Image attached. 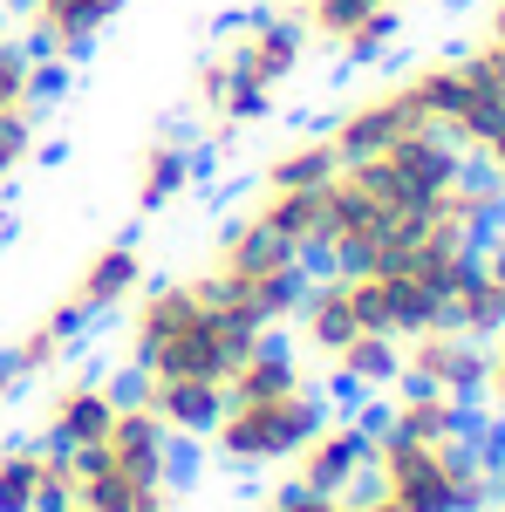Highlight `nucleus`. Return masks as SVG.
I'll return each instance as SVG.
<instances>
[{
	"label": "nucleus",
	"mask_w": 505,
	"mask_h": 512,
	"mask_svg": "<svg viewBox=\"0 0 505 512\" xmlns=\"http://www.w3.org/2000/svg\"><path fill=\"white\" fill-rule=\"evenodd\" d=\"M260 335V321L233 308L205 274L185 280H151L130 294V315H123V349L137 376H198V383H226L233 362Z\"/></svg>",
	"instance_id": "obj_1"
},
{
	"label": "nucleus",
	"mask_w": 505,
	"mask_h": 512,
	"mask_svg": "<svg viewBox=\"0 0 505 512\" xmlns=\"http://www.w3.org/2000/svg\"><path fill=\"white\" fill-rule=\"evenodd\" d=\"M369 478L410 512H478V506H492L485 451L465 444V437H451V444H417V437L376 431L369 437Z\"/></svg>",
	"instance_id": "obj_2"
},
{
	"label": "nucleus",
	"mask_w": 505,
	"mask_h": 512,
	"mask_svg": "<svg viewBox=\"0 0 505 512\" xmlns=\"http://www.w3.org/2000/svg\"><path fill=\"white\" fill-rule=\"evenodd\" d=\"M205 280L246 308V315L260 321V328H280V321H294L301 308V294H308V253H294L280 233H267L253 212H239L226 233L212 239V260H205Z\"/></svg>",
	"instance_id": "obj_3"
},
{
	"label": "nucleus",
	"mask_w": 505,
	"mask_h": 512,
	"mask_svg": "<svg viewBox=\"0 0 505 512\" xmlns=\"http://www.w3.org/2000/svg\"><path fill=\"white\" fill-rule=\"evenodd\" d=\"M226 96H219V110L205 117L212 137H233L246 123H260L273 110V89L301 69V55H308V35H301V21L287 14V7H267V14H246L226 28Z\"/></svg>",
	"instance_id": "obj_4"
},
{
	"label": "nucleus",
	"mask_w": 505,
	"mask_h": 512,
	"mask_svg": "<svg viewBox=\"0 0 505 512\" xmlns=\"http://www.w3.org/2000/svg\"><path fill=\"white\" fill-rule=\"evenodd\" d=\"M328 417V396L314 383H294V390L273 396H226L219 424L205 431V451L233 472H267V465H287Z\"/></svg>",
	"instance_id": "obj_5"
},
{
	"label": "nucleus",
	"mask_w": 505,
	"mask_h": 512,
	"mask_svg": "<svg viewBox=\"0 0 505 512\" xmlns=\"http://www.w3.org/2000/svg\"><path fill=\"white\" fill-rule=\"evenodd\" d=\"M287 14L301 21V35L335 48L342 62H383L403 28L396 0H287Z\"/></svg>",
	"instance_id": "obj_6"
},
{
	"label": "nucleus",
	"mask_w": 505,
	"mask_h": 512,
	"mask_svg": "<svg viewBox=\"0 0 505 512\" xmlns=\"http://www.w3.org/2000/svg\"><path fill=\"white\" fill-rule=\"evenodd\" d=\"M396 383H424V390L478 403V390H485V342H471L451 321H430L417 335H403V376Z\"/></svg>",
	"instance_id": "obj_7"
},
{
	"label": "nucleus",
	"mask_w": 505,
	"mask_h": 512,
	"mask_svg": "<svg viewBox=\"0 0 505 512\" xmlns=\"http://www.w3.org/2000/svg\"><path fill=\"white\" fill-rule=\"evenodd\" d=\"M410 130H430L424 110H417V96H410V82L396 76L383 89H369V96H355L342 117L328 123V144L342 151V158H369V151H383L396 137H410Z\"/></svg>",
	"instance_id": "obj_8"
},
{
	"label": "nucleus",
	"mask_w": 505,
	"mask_h": 512,
	"mask_svg": "<svg viewBox=\"0 0 505 512\" xmlns=\"http://www.w3.org/2000/svg\"><path fill=\"white\" fill-rule=\"evenodd\" d=\"M123 7H130V0H21V41H28L35 55L76 62Z\"/></svg>",
	"instance_id": "obj_9"
},
{
	"label": "nucleus",
	"mask_w": 505,
	"mask_h": 512,
	"mask_svg": "<svg viewBox=\"0 0 505 512\" xmlns=\"http://www.w3.org/2000/svg\"><path fill=\"white\" fill-rule=\"evenodd\" d=\"M369 472V431L349 417H321V431L287 458V478L308 485V492H349L355 478Z\"/></svg>",
	"instance_id": "obj_10"
},
{
	"label": "nucleus",
	"mask_w": 505,
	"mask_h": 512,
	"mask_svg": "<svg viewBox=\"0 0 505 512\" xmlns=\"http://www.w3.org/2000/svg\"><path fill=\"white\" fill-rule=\"evenodd\" d=\"M123 396L103 383V376H62L48 403H41V444H55V451H89L96 437L110 431V417H117Z\"/></svg>",
	"instance_id": "obj_11"
},
{
	"label": "nucleus",
	"mask_w": 505,
	"mask_h": 512,
	"mask_svg": "<svg viewBox=\"0 0 505 512\" xmlns=\"http://www.w3.org/2000/svg\"><path fill=\"white\" fill-rule=\"evenodd\" d=\"M144 287V253L130 246V239H110V246H96L89 260H82L76 287H69V315L76 321H96V315H117V308H130V294Z\"/></svg>",
	"instance_id": "obj_12"
},
{
	"label": "nucleus",
	"mask_w": 505,
	"mask_h": 512,
	"mask_svg": "<svg viewBox=\"0 0 505 512\" xmlns=\"http://www.w3.org/2000/svg\"><path fill=\"white\" fill-rule=\"evenodd\" d=\"M137 403L151 410L171 437H205L226 410V383H198V376H137Z\"/></svg>",
	"instance_id": "obj_13"
},
{
	"label": "nucleus",
	"mask_w": 505,
	"mask_h": 512,
	"mask_svg": "<svg viewBox=\"0 0 505 512\" xmlns=\"http://www.w3.org/2000/svg\"><path fill=\"white\" fill-rule=\"evenodd\" d=\"M294 335H301V349L321 355V362L342 349V342L362 335V321H355V308H349V287H342L335 267L308 280V294H301V308H294Z\"/></svg>",
	"instance_id": "obj_14"
},
{
	"label": "nucleus",
	"mask_w": 505,
	"mask_h": 512,
	"mask_svg": "<svg viewBox=\"0 0 505 512\" xmlns=\"http://www.w3.org/2000/svg\"><path fill=\"white\" fill-rule=\"evenodd\" d=\"M396 376H403V342L396 335H355L342 349L328 355V383L335 396H389L396 390Z\"/></svg>",
	"instance_id": "obj_15"
},
{
	"label": "nucleus",
	"mask_w": 505,
	"mask_h": 512,
	"mask_svg": "<svg viewBox=\"0 0 505 512\" xmlns=\"http://www.w3.org/2000/svg\"><path fill=\"white\" fill-rule=\"evenodd\" d=\"M198 178V151L185 137H151L144 151H137V178H130V198H137V212H164L171 198H185Z\"/></svg>",
	"instance_id": "obj_16"
},
{
	"label": "nucleus",
	"mask_w": 505,
	"mask_h": 512,
	"mask_svg": "<svg viewBox=\"0 0 505 512\" xmlns=\"http://www.w3.org/2000/svg\"><path fill=\"white\" fill-rule=\"evenodd\" d=\"M342 171V151L328 144V130L321 137H294V144H280L267 158V171H260V185L267 192H314V185H328Z\"/></svg>",
	"instance_id": "obj_17"
},
{
	"label": "nucleus",
	"mask_w": 505,
	"mask_h": 512,
	"mask_svg": "<svg viewBox=\"0 0 505 512\" xmlns=\"http://www.w3.org/2000/svg\"><path fill=\"white\" fill-rule=\"evenodd\" d=\"M246 212H253L267 233H280L294 253L314 260V246H321V185H314V192H267V185H260V198H253Z\"/></svg>",
	"instance_id": "obj_18"
},
{
	"label": "nucleus",
	"mask_w": 505,
	"mask_h": 512,
	"mask_svg": "<svg viewBox=\"0 0 505 512\" xmlns=\"http://www.w3.org/2000/svg\"><path fill=\"white\" fill-rule=\"evenodd\" d=\"M76 335H82V321L69 315V308H48L35 328H21V335H14V349H7L14 376H21V383H28V376H55V369H62V355L76 349Z\"/></svg>",
	"instance_id": "obj_19"
},
{
	"label": "nucleus",
	"mask_w": 505,
	"mask_h": 512,
	"mask_svg": "<svg viewBox=\"0 0 505 512\" xmlns=\"http://www.w3.org/2000/svg\"><path fill=\"white\" fill-rule=\"evenodd\" d=\"M294 383H308L301 355L287 349V342H273V335H260V342H253V349L233 362L226 396H273V390H294Z\"/></svg>",
	"instance_id": "obj_20"
},
{
	"label": "nucleus",
	"mask_w": 505,
	"mask_h": 512,
	"mask_svg": "<svg viewBox=\"0 0 505 512\" xmlns=\"http://www.w3.org/2000/svg\"><path fill=\"white\" fill-rule=\"evenodd\" d=\"M444 321H451V328H465L471 342H492V335L505 328V287L478 267V274H471L465 287L444 301Z\"/></svg>",
	"instance_id": "obj_21"
},
{
	"label": "nucleus",
	"mask_w": 505,
	"mask_h": 512,
	"mask_svg": "<svg viewBox=\"0 0 505 512\" xmlns=\"http://www.w3.org/2000/svg\"><path fill=\"white\" fill-rule=\"evenodd\" d=\"M0 512H41V444H0Z\"/></svg>",
	"instance_id": "obj_22"
},
{
	"label": "nucleus",
	"mask_w": 505,
	"mask_h": 512,
	"mask_svg": "<svg viewBox=\"0 0 505 512\" xmlns=\"http://www.w3.org/2000/svg\"><path fill=\"white\" fill-rule=\"evenodd\" d=\"M14 110H41V89H35V48L14 35H0V117Z\"/></svg>",
	"instance_id": "obj_23"
},
{
	"label": "nucleus",
	"mask_w": 505,
	"mask_h": 512,
	"mask_svg": "<svg viewBox=\"0 0 505 512\" xmlns=\"http://www.w3.org/2000/svg\"><path fill=\"white\" fill-rule=\"evenodd\" d=\"M253 512H342V492H308V485H273V492H260V506Z\"/></svg>",
	"instance_id": "obj_24"
},
{
	"label": "nucleus",
	"mask_w": 505,
	"mask_h": 512,
	"mask_svg": "<svg viewBox=\"0 0 505 512\" xmlns=\"http://www.w3.org/2000/svg\"><path fill=\"white\" fill-rule=\"evenodd\" d=\"M478 403H485L492 424H505V328L485 342V390H478Z\"/></svg>",
	"instance_id": "obj_25"
},
{
	"label": "nucleus",
	"mask_w": 505,
	"mask_h": 512,
	"mask_svg": "<svg viewBox=\"0 0 505 512\" xmlns=\"http://www.w3.org/2000/svg\"><path fill=\"white\" fill-rule=\"evenodd\" d=\"M342 512H410V506H396V499H389L383 485H376V478L362 472V478L349 485V492H342Z\"/></svg>",
	"instance_id": "obj_26"
},
{
	"label": "nucleus",
	"mask_w": 505,
	"mask_h": 512,
	"mask_svg": "<svg viewBox=\"0 0 505 512\" xmlns=\"http://www.w3.org/2000/svg\"><path fill=\"white\" fill-rule=\"evenodd\" d=\"M471 62H478V69H485V76H492V82L505 89V41H499V35H485V41H478V48H471Z\"/></svg>",
	"instance_id": "obj_27"
},
{
	"label": "nucleus",
	"mask_w": 505,
	"mask_h": 512,
	"mask_svg": "<svg viewBox=\"0 0 505 512\" xmlns=\"http://www.w3.org/2000/svg\"><path fill=\"white\" fill-rule=\"evenodd\" d=\"M14 390H21V376H14V362L0 355V417H7V403H14Z\"/></svg>",
	"instance_id": "obj_28"
},
{
	"label": "nucleus",
	"mask_w": 505,
	"mask_h": 512,
	"mask_svg": "<svg viewBox=\"0 0 505 512\" xmlns=\"http://www.w3.org/2000/svg\"><path fill=\"white\" fill-rule=\"evenodd\" d=\"M485 35H499V41H505V0H492V14H485Z\"/></svg>",
	"instance_id": "obj_29"
},
{
	"label": "nucleus",
	"mask_w": 505,
	"mask_h": 512,
	"mask_svg": "<svg viewBox=\"0 0 505 512\" xmlns=\"http://www.w3.org/2000/svg\"><path fill=\"white\" fill-rule=\"evenodd\" d=\"M48 512H89V506H82V499H62V506H48Z\"/></svg>",
	"instance_id": "obj_30"
},
{
	"label": "nucleus",
	"mask_w": 505,
	"mask_h": 512,
	"mask_svg": "<svg viewBox=\"0 0 505 512\" xmlns=\"http://www.w3.org/2000/svg\"><path fill=\"white\" fill-rule=\"evenodd\" d=\"M151 512H178V506H151Z\"/></svg>",
	"instance_id": "obj_31"
},
{
	"label": "nucleus",
	"mask_w": 505,
	"mask_h": 512,
	"mask_svg": "<svg viewBox=\"0 0 505 512\" xmlns=\"http://www.w3.org/2000/svg\"><path fill=\"white\" fill-rule=\"evenodd\" d=\"M499 192H505V171H499Z\"/></svg>",
	"instance_id": "obj_32"
}]
</instances>
